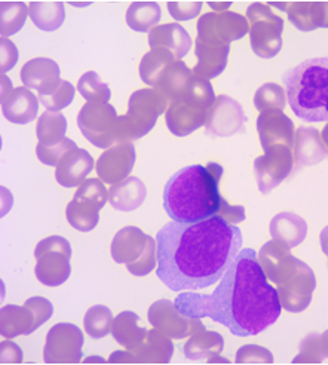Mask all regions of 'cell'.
<instances>
[{"label": "cell", "mask_w": 328, "mask_h": 365, "mask_svg": "<svg viewBox=\"0 0 328 365\" xmlns=\"http://www.w3.org/2000/svg\"><path fill=\"white\" fill-rule=\"evenodd\" d=\"M214 333H208L205 331V328L203 327V330H200V333L195 334L192 337V340L186 344L185 348V352L189 358H200L203 355H207L208 354H218L223 351V339L220 340H215L212 343H207L210 340V337L212 336Z\"/></svg>", "instance_id": "74e56055"}, {"label": "cell", "mask_w": 328, "mask_h": 365, "mask_svg": "<svg viewBox=\"0 0 328 365\" xmlns=\"http://www.w3.org/2000/svg\"><path fill=\"white\" fill-rule=\"evenodd\" d=\"M229 53V43L207 39L198 36L196 39V57L198 64L195 67V75L203 79H210L222 73L226 66Z\"/></svg>", "instance_id": "7402d4cb"}, {"label": "cell", "mask_w": 328, "mask_h": 365, "mask_svg": "<svg viewBox=\"0 0 328 365\" xmlns=\"http://www.w3.org/2000/svg\"><path fill=\"white\" fill-rule=\"evenodd\" d=\"M214 106V93L207 79L193 75L192 81L171 100L167 112L170 131L185 137L207 123Z\"/></svg>", "instance_id": "8992f818"}, {"label": "cell", "mask_w": 328, "mask_h": 365, "mask_svg": "<svg viewBox=\"0 0 328 365\" xmlns=\"http://www.w3.org/2000/svg\"><path fill=\"white\" fill-rule=\"evenodd\" d=\"M148 190L144 182L137 177H130L125 181L115 185L108 192V200L118 211H134L137 210L145 199Z\"/></svg>", "instance_id": "484cf974"}, {"label": "cell", "mask_w": 328, "mask_h": 365, "mask_svg": "<svg viewBox=\"0 0 328 365\" xmlns=\"http://www.w3.org/2000/svg\"><path fill=\"white\" fill-rule=\"evenodd\" d=\"M254 103H256V107L260 112L282 110L285 104L284 91L275 83H267L257 91L256 97H254Z\"/></svg>", "instance_id": "8d00e7d4"}, {"label": "cell", "mask_w": 328, "mask_h": 365, "mask_svg": "<svg viewBox=\"0 0 328 365\" xmlns=\"http://www.w3.org/2000/svg\"><path fill=\"white\" fill-rule=\"evenodd\" d=\"M52 304L43 297H33L24 306L8 304L2 307V336L12 339L20 334H31L52 315Z\"/></svg>", "instance_id": "7c38bea8"}, {"label": "cell", "mask_w": 328, "mask_h": 365, "mask_svg": "<svg viewBox=\"0 0 328 365\" xmlns=\"http://www.w3.org/2000/svg\"><path fill=\"white\" fill-rule=\"evenodd\" d=\"M38 264L36 277L46 287H58L70 277L71 248L61 236H49L41 241L34 251Z\"/></svg>", "instance_id": "30bf717a"}, {"label": "cell", "mask_w": 328, "mask_h": 365, "mask_svg": "<svg viewBox=\"0 0 328 365\" xmlns=\"http://www.w3.org/2000/svg\"><path fill=\"white\" fill-rule=\"evenodd\" d=\"M262 145L265 152L273 145H287L293 148V122L281 110L263 112L257 120Z\"/></svg>", "instance_id": "603a6c76"}, {"label": "cell", "mask_w": 328, "mask_h": 365, "mask_svg": "<svg viewBox=\"0 0 328 365\" xmlns=\"http://www.w3.org/2000/svg\"><path fill=\"white\" fill-rule=\"evenodd\" d=\"M174 304L181 315L211 318L240 337L262 333L278 321L282 310L278 291L267 282L257 254L251 248L240 251L211 294L183 293Z\"/></svg>", "instance_id": "7a4b0ae2"}, {"label": "cell", "mask_w": 328, "mask_h": 365, "mask_svg": "<svg viewBox=\"0 0 328 365\" xmlns=\"http://www.w3.org/2000/svg\"><path fill=\"white\" fill-rule=\"evenodd\" d=\"M167 98L156 89H140L130 98L128 113L123 119V140L130 141L148 134L158 116L165 110Z\"/></svg>", "instance_id": "9c48e42d"}, {"label": "cell", "mask_w": 328, "mask_h": 365, "mask_svg": "<svg viewBox=\"0 0 328 365\" xmlns=\"http://www.w3.org/2000/svg\"><path fill=\"white\" fill-rule=\"evenodd\" d=\"M248 26L244 16L232 12L207 14L198 23V36L207 39H215L225 43L242 38Z\"/></svg>", "instance_id": "ac0fdd59"}, {"label": "cell", "mask_w": 328, "mask_h": 365, "mask_svg": "<svg viewBox=\"0 0 328 365\" xmlns=\"http://www.w3.org/2000/svg\"><path fill=\"white\" fill-rule=\"evenodd\" d=\"M93 361H97V362H104L103 358H88L85 359V362H93Z\"/></svg>", "instance_id": "bcb514c9"}, {"label": "cell", "mask_w": 328, "mask_h": 365, "mask_svg": "<svg viewBox=\"0 0 328 365\" xmlns=\"http://www.w3.org/2000/svg\"><path fill=\"white\" fill-rule=\"evenodd\" d=\"M160 6L156 2H135L126 12V23L135 31H148L160 20Z\"/></svg>", "instance_id": "1f68e13d"}, {"label": "cell", "mask_w": 328, "mask_h": 365, "mask_svg": "<svg viewBox=\"0 0 328 365\" xmlns=\"http://www.w3.org/2000/svg\"><path fill=\"white\" fill-rule=\"evenodd\" d=\"M149 45L152 49H167L174 53L177 60H181L189 52L192 39L189 33L180 24H165L155 27L149 33Z\"/></svg>", "instance_id": "d4e9b609"}, {"label": "cell", "mask_w": 328, "mask_h": 365, "mask_svg": "<svg viewBox=\"0 0 328 365\" xmlns=\"http://www.w3.org/2000/svg\"><path fill=\"white\" fill-rule=\"evenodd\" d=\"M149 319L158 330L175 339L188 336L189 333L195 331L196 327L200 324L199 319H192L181 315L175 304L168 300L156 302L149 310Z\"/></svg>", "instance_id": "d6986e66"}, {"label": "cell", "mask_w": 328, "mask_h": 365, "mask_svg": "<svg viewBox=\"0 0 328 365\" xmlns=\"http://www.w3.org/2000/svg\"><path fill=\"white\" fill-rule=\"evenodd\" d=\"M78 125L96 148L107 149L123 140V119L106 101H88L78 116Z\"/></svg>", "instance_id": "ba28073f"}, {"label": "cell", "mask_w": 328, "mask_h": 365, "mask_svg": "<svg viewBox=\"0 0 328 365\" xmlns=\"http://www.w3.org/2000/svg\"><path fill=\"white\" fill-rule=\"evenodd\" d=\"M291 110L304 122L328 120V58H311L284 75Z\"/></svg>", "instance_id": "277c9868"}, {"label": "cell", "mask_w": 328, "mask_h": 365, "mask_svg": "<svg viewBox=\"0 0 328 365\" xmlns=\"http://www.w3.org/2000/svg\"><path fill=\"white\" fill-rule=\"evenodd\" d=\"M200 8H203V4H200V2H185V4L170 2L168 4V9H170L171 16H174L175 20H178V21L190 20V18H193L199 14Z\"/></svg>", "instance_id": "60d3db41"}, {"label": "cell", "mask_w": 328, "mask_h": 365, "mask_svg": "<svg viewBox=\"0 0 328 365\" xmlns=\"http://www.w3.org/2000/svg\"><path fill=\"white\" fill-rule=\"evenodd\" d=\"M29 14L34 26L43 31H53L66 20L64 4L61 2H31Z\"/></svg>", "instance_id": "f546056e"}, {"label": "cell", "mask_w": 328, "mask_h": 365, "mask_svg": "<svg viewBox=\"0 0 328 365\" xmlns=\"http://www.w3.org/2000/svg\"><path fill=\"white\" fill-rule=\"evenodd\" d=\"M158 278L173 291L204 289L223 278L242 247L238 226L222 215L170 222L158 235Z\"/></svg>", "instance_id": "6da1fadb"}, {"label": "cell", "mask_w": 328, "mask_h": 365, "mask_svg": "<svg viewBox=\"0 0 328 365\" xmlns=\"http://www.w3.org/2000/svg\"><path fill=\"white\" fill-rule=\"evenodd\" d=\"M287 247L281 248L275 242H269L263 247L260 259L269 278L280 287L278 294L282 306L289 312H300L311 302L315 278L312 270L293 255L287 254L285 259H281Z\"/></svg>", "instance_id": "5b68a950"}, {"label": "cell", "mask_w": 328, "mask_h": 365, "mask_svg": "<svg viewBox=\"0 0 328 365\" xmlns=\"http://www.w3.org/2000/svg\"><path fill=\"white\" fill-rule=\"evenodd\" d=\"M307 226L303 218L291 212H282L273 218L270 223V233L280 244L287 248L299 245L306 236Z\"/></svg>", "instance_id": "4316f807"}, {"label": "cell", "mask_w": 328, "mask_h": 365, "mask_svg": "<svg viewBox=\"0 0 328 365\" xmlns=\"http://www.w3.org/2000/svg\"><path fill=\"white\" fill-rule=\"evenodd\" d=\"M112 257L116 263H125L133 275L144 277L158 263V242L137 227H125L112 242Z\"/></svg>", "instance_id": "52a82bcc"}, {"label": "cell", "mask_w": 328, "mask_h": 365, "mask_svg": "<svg viewBox=\"0 0 328 365\" xmlns=\"http://www.w3.org/2000/svg\"><path fill=\"white\" fill-rule=\"evenodd\" d=\"M75 86L70 82L63 81L58 88L53 89L51 94L39 96V101L43 107L48 108V112H60L75 98Z\"/></svg>", "instance_id": "f35d334b"}, {"label": "cell", "mask_w": 328, "mask_h": 365, "mask_svg": "<svg viewBox=\"0 0 328 365\" xmlns=\"http://www.w3.org/2000/svg\"><path fill=\"white\" fill-rule=\"evenodd\" d=\"M177 58L174 57V53H171L167 49H163V48L152 49V52L145 53L143 61H141V66H140L141 79L148 85H152L156 88L163 73H165V70Z\"/></svg>", "instance_id": "4dcf8cb0"}, {"label": "cell", "mask_w": 328, "mask_h": 365, "mask_svg": "<svg viewBox=\"0 0 328 365\" xmlns=\"http://www.w3.org/2000/svg\"><path fill=\"white\" fill-rule=\"evenodd\" d=\"M2 112L4 116L18 125H26L36 119L39 112V98H36L27 86L15 88L9 86L2 93Z\"/></svg>", "instance_id": "ffe728a7"}, {"label": "cell", "mask_w": 328, "mask_h": 365, "mask_svg": "<svg viewBox=\"0 0 328 365\" xmlns=\"http://www.w3.org/2000/svg\"><path fill=\"white\" fill-rule=\"evenodd\" d=\"M94 168V159L83 149H73L64 155L56 171V178L64 187H76Z\"/></svg>", "instance_id": "cb8c5ba5"}, {"label": "cell", "mask_w": 328, "mask_h": 365, "mask_svg": "<svg viewBox=\"0 0 328 365\" xmlns=\"http://www.w3.org/2000/svg\"><path fill=\"white\" fill-rule=\"evenodd\" d=\"M67 120L60 112H45L39 122L36 133H38L39 144L51 145L66 138Z\"/></svg>", "instance_id": "d6a6232c"}, {"label": "cell", "mask_w": 328, "mask_h": 365, "mask_svg": "<svg viewBox=\"0 0 328 365\" xmlns=\"http://www.w3.org/2000/svg\"><path fill=\"white\" fill-rule=\"evenodd\" d=\"M321 244H322L324 252L328 255V227H325L321 233Z\"/></svg>", "instance_id": "ee69618b"}, {"label": "cell", "mask_w": 328, "mask_h": 365, "mask_svg": "<svg viewBox=\"0 0 328 365\" xmlns=\"http://www.w3.org/2000/svg\"><path fill=\"white\" fill-rule=\"evenodd\" d=\"M0 46H2V73L5 75L6 71H9L15 66L18 60V49L11 41L4 38L2 42H0Z\"/></svg>", "instance_id": "b9f144b4"}, {"label": "cell", "mask_w": 328, "mask_h": 365, "mask_svg": "<svg viewBox=\"0 0 328 365\" xmlns=\"http://www.w3.org/2000/svg\"><path fill=\"white\" fill-rule=\"evenodd\" d=\"M245 120L241 106L226 96H220L211 108L205 133L211 137H229L241 133Z\"/></svg>", "instance_id": "2e32d148"}, {"label": "cell", "mask_w": 328, "mask_h": 365, "mask_svg": "<svg viewBox=\"0 0 328 365\" xmlns=\"http://www.w3.org/2000/svg\"><path fill=\"white\" fill-rule=\"evenodd\" d=\"M291 167H293V158H291L289 148L273 145V148L267 149L263 158H259L254 162L260 190L263 193H269L289 174Z\"/></svg>", "instance_id": "9a60e30c"}, {"label": "cell", "mask_w": 328, "mask_h": 365, "mask_svg": "<svg viewBox=\"0 0 328 365\" xmlns=\"http://www.w3.org/2000/svg\"><path fill=\"white\" fill-rule=\"evenodd\" d=\"M21 81L27 88L38 91L39 96L51 94L63 82L58 64L49 58H34L26 63L21 70Z\"/></svg>", "instance_id": "44dd1931"}, {"label": "cell", "mask_w": 328, "mask_h": 365, "mask_svg": "<svg viewBox=\"0 0 328 365\" xmlns=\"http://www.w3.org/2000/svg\"><path fill=\"white\" fill-rule=\"evenodd\" d=\"M83 334L76 325L57 324L53 325L45 346L46 362H79L82 356Z\"/></svg>", "instance_id": "5bb4252c"}, {"label": "cell", "mask_w": 328, "mask_h": 365, "mask_svg": "<svg viewBox=\"0 0 328 365\" xmlns=\"http://www.w3.org/2000/svg\"><path fill=\"white\" fill-rule=\"evenodd\" d=\"M322 137H324V141L327 143V145H328V125L324 128V133H322Z\"/></svg>", "instance_id": "f6af8a7d"}, {"label": "cell", "mask_w": 328, "mask_h": 365, "mask_svg": "<svg viewBox=\"0 0 328 365\" xmlns=\"http://www.w3.org/2000/svg\"><path fill=\"white\" fill-rule=\"evenodd\" d=\"M23 352L18 346L12 341L2 343V362H21Z\"/></svg>", "instance_id": "7bdbcfd3"}, {"label": "cell", "mask_w": 328, "mask_h": 365, "mask_svg": "<svg viewBox=\"0 0 328 365\" xmlns=\"http://www.w3.org/2000/svg\"><path fill=\"white\" fill-rule=\"evenodd\" d=\"M248 18L252 21L251 45L252 51L262 58H272L281 49V31L284 21L273 15L266 6L254 4L248 9Z\"/></svg>", "instance_id": "4fadbf2b"}, {"label": "cell", "mask_w": 328, "mask_h": 365, "mask_svg": "<svg viewBox=\"0 0 328 365\" xmlns=\"http://www.w3.org/2000/svg\"><path fill=\"white\" fill-rule=\"evenodd\" d=\"M223 168L218 163L177 171L163 189V208L178 223H196L220 214L225 199L218 190Z\"/></svg>", "instance_id": "3957f363"}, {"label": "cell", "mask_w": 328, "mask_h": 365, "mask_svg": "<svg viewBox=\"0 0 328 365\" xmlns=\"http://www.w3.org/2000/svg\"><path fill=\"white\" fill-rule=\"evenodd\" d=\"M76 148L78 145L75 144V141H71L70 138H64V140H61L56 144H51V145L38 144V148H36V153H38L39 160L42 163H45V165L57 167L60 160L64 158V155Z\"/></svg>", "instance_id": "ab89813d"}, {"label": "cell", "mask_w": 328, "mask_h": 365, "mask_svg": "<svg viewBox=\"0 0 328 365\" xmlns=\"http://www.w3.org/2000/svg\"><path fill=\"white\" fill-rule=\"evenodd\" d=\"M107 199L108 193L100 180H85L67 207L68 223L81 232L93 230L98 223V212Z\"/></svg>", "instance_id": "8fae6325"}, {"label": "cell", "mask_w": 328, "mask_h": 365, "mask_svg": "<svg viewBox=\"0 0 328 365\" xmlns=\"http://www.w3.org/2000/svg\"><path fill=\"white\" fill-rule=\"evenodd\" d=\"M135 162V149L130 141L118 143L113 149L103 153L97 163L100 178L108 185H119L131 173Z\"/></svg>", "instance_id": "e0dca14e"}, {"label": "cell", "mask_w": 328, "mask_h": 365, "mask_svg": "<svg viewBox=\"0 0 328 365\" xmlns=\"http://www.w3.org/2000/svg\"><path fill=\"white\" fill-rule=\"evenodd\" d=\"M137 322H138V315L133 312H122L113 319V325H112L113 337L130 351L138 349L143 344L144 339L148 337V331H145L144 328H138Z\"/></svg>", "instance_id": "83f0119b"}, {"label": "cell", "mask_w": 328, "mask_h": 365, "mask_svg": "<svg viewBox=\"0 0 328 365\" xmlns=\"http://www.w3.org/2000/svg\"><path fill=\"white\" fill-rule=\"evenodd\" d=\"M78 91L86 101H106L111 100V89L101 82L96 71H88L81 78L78 83Z\"/></svg>", "instance_id": "d590c367"}, {"label": "cell", "mask_w": 328, "mask_h": 365, "mask_svg": "<svg viewBox=\"0 0 328 365\" xmlns=\"http://www.w3.org/2000/svg\"><path fill=\"white\" fill-rule=\"evenodd\" d=\"M85 330L93 339H101L112 333V325H113V317L111 309L97 304L91 307L86 315H85Z\"/></svg>", "instance_id": "e575fe53"}, {"label": "cell", "mask_w": 328, "mask_h": 365, "mask_svg": "<svg viewBox=\"0 0 328 365\" xmlns=\"http://www.w3.org/2000/svg\"><path fill=\"white\" fill-rule=\"evenodd\" d=\"M29 8L23 2H2L0 4V33L2 38L20 31L26 23Z\"/></svg>", "instance_id": "836d02e7"}, {"label": "cell", "mask_w": 328, "mask_h": 365, "mask_svg": "<svg viewBox=\"0 0 328 365\" xmlns=\"http://www.w3.org/2000/svg\"><path fill=\"white\" fill-rule=\"evenodd\" d=\"M327 156L319 134L312 128H300L297 131L296 159L299 165H314Z\"/></svg>", "instance_id": "f1b7e54d"}]
</instances>
